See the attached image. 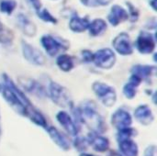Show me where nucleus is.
<instances>
[{
  "label": "nucleus",
  "mask_w": 157,
  "mask_h": 156,
  "mask_svg": "<svg viewBox=\"0 0 157 156\" xmlns=\"http://www.w3.org/2000/svg\"><path fill=\"white\" fill-rule=\"evenodd\" d=\"M1 79L3 86L0 94L2 97L17 114L27 118L29 111L32 110L35 106L31 103L25 92H23L6 74H3Z\"/></svg>",
  "instance_id": "nucleus-1"
},
{
  "label": "nucleus",
  "mask_w": 157,
  "mask_h": 156,
  "mask_svg": "<svg viewBox=\"0 0 157 156\" xmlns=\"http://www.w3.org/2000/svg\"><path fill=\"white\" fill-rule=\"evenodd\" d=\"M72 111L75 120L86 125L91 132L103 134L107 131V124L93 100L82 101L78 107H74Z\"/></svg>",
  "instance_id": "nucleus-2"
},
{
  "label": "nucleus",
  "mask_w": 157,
  "mask_h": 156,
  "mask_svg": "<svg viewBox=\"0 0 157 156\" xmlns=\"http://www.w3.org/2000/svg\"><path fill=\"white\" fill-rule=\"evenodd\" d=\"M46 91L47 97L56 106L63 108H69L71 110L73 109L74 102L66 87L55 81L50 80L46 87Z\"/></svg>",
  "instance_id": "nucleus-3"
},
{
  "label": "nucleus",
  "mask_w": 157,
  "mask_h": 156,
  "mask_svg": "<svg viewBox=\"0 0 157 156\" xmlns=\"http://www.w3.org/2000/svg\"><path fill=\"white\" fill-rule=\"evenodd\" d=\"M92 91L98 101L106 108H112L118 99L115 88L104 82L95 81L92 84Z\"/></svg>",
  "instance_id": "nucleus-4"
},
{
  "label": "nucleus",
  "mask_w": 157,
  "mask_h": 156,
  "mask_svg": "<svg viewBox=\"0 0 157 156\" xmlns=\"http://www.w3.org/2000/svg\"><path fill=\"white\" fill-rule=\"evenodd\" d=\"M40 43L46 53L51 57L57 56L69 49V44L66 41L61 40L49 34L43 35L40 38Z\"/></svg>",
  "instance_id": "nucleus-5"
},
{
  "label": "nucleus",
  "mask_w": 157,
  "mask_h": 156,
  "mask_svg": "<svg viewBox=\"0 0 157 156\" xmlns=\"http://www.w3.org/2000/svg\"><path fill=\"white\" fill-rule=\"evenodd\" d=\"M17 83L23 92H27L38 98L47 97L46 87L38 80L28 76H18Z\"/></svg>",
  "instance_id": "nucleus-6"
},
{
  "label": "nucleus",
  "mask_w": 157,
  "mask_h": 156,
  "mask_svg": "<svg viewBox=\"0 0 157 156\" xmlns=\"http://www.w3.org/2000/svg\"><path fill=\"white\" fill-rule=\"evenodd\" d=\"M21 51L24 59L30 64L35 66H42L46 64L47 59L45 55L36 47L32 46L24 40H21Z\"/></svg>",
  "instance_id": "nucleus-7"
},
{
  "label": "nucleus",
  "mask_w": 157,
  "mask_h": 156,
  "mask_svg": "<svg viewBox=\"0 0 157 156\" xmlns=\"http://www.w3.org/2000/svg\"><path fill=\"white\" fill-rule=\"evenodd\" d=\"M116 61V54L114 51H112L109 48L99 49L98 51L93 53L92 63L99 69L109 70L115 65Z\"/></svg>",
  "instance_id": "nucleus-8"
},
{
  "label": "nucleus",
  "mask_w": 157,
  "mask_h": 156,
  "mask_svg": "<svg viewBox=\"0 0 157 156\" xmlns=\"http://www.w3.org/2000/svg\"><path fill=\"white\" fill-rule=\"evenodd\" d=\"M55 118L59 125L63 129V131L68 135L74 138L78 135L80 127L71 114H69L65 110H61L56 114Z\"/></svg>",
  "instance_id": "nucleus-9"
},
{
  "label": "nucleus",
  "mask_w": 157,
  "mask_h": 156,
  "mask_svg": "<svg viewBox=\"0 0 157 156\" xmlns=\"http://www.w3.org/2000/svg\"><path fill=\"white\" fill-rule=\"evenodd\" d=\"M156 46L155 36L147 31H141L138 35L135 47L141 54H151L155 51Z\"/></svg>",
  "instance_id": "nucleus-10"
},
{
  "label": "nucleus",
  "mask_w": 157,
  "mask_h": 156,
  "mask_svg": "<svg viewBox=\"0 0 157 156\" xmlns=\"http://www.w3.org/2000/svg\"><path fill=\"white\" fill-rule=\"evenodd\" d=\"M114 51L122 56H129L133 53V46L128 33L121 32L118 34L112 40Z\"/></svg>",
  "instance_id": "nucleus-11"
},
{
  "label": "nucleus",
  "mask_w": 157,
  "mask_h": 156,
  "mask_svg": "<svg viewBox=\"0 0 157 156\" xmlns=\"http://www.w3.org/2000/svg\"><path fill=\"white\" fill-rule=\"evenodd\" d=\"M132 122L133 120L132 114L124 108H118L110 117L111 125L118 131L132 127Z\"/></svg>",
  "instance_id": "nucleus-12"
},
{
  "label": "nucleus",
  "mask_w": 157,
  "mask_h": 156,
  "mask_svg": "<svg viewBox=\"0 0 157 156\" xmlns=\"http://www.w3.org/2000/svg\"><path fill=\"white\" fill-rule=\"evenodd\" d=\"M133 116L135 120L143 126H150L155 121V114L152 108L147 104L139 105L133 112Z\"/></svg>",
  "instance_id": "nucleus-13"
},
{
  "label": "nucleus",
  "mask_w": 157,
  "mask_h": 156,
  "mask_svg": "<svg viewBox=\"0 0 157 156\" xmlns=\"http://www.w3.org/2000/svg\"><path fill=\"white\" fill-rule=\"evenodd\" d=\"M86 138H87L89 146H91L95 152L103 154L109 150V146H110L109 140L103 134L90 132Z\"/></svg>",
  "instance_id": "nucleus-14"
},
{
  "label": "nucleus",
  "mask_w": 157,
  "mask_h": 156,
  "mask_svg": "<svg viewBox=\"0 0 157 156\" xmlns=\"http://www.w3.org/2000/svg\"><path fill=\"white\" fill-rule=\"evenodd\" d=\"M120 154L123 156H139V146L133 138H117Z\"/></svg>",
  "instance_id": "nucleus-15"
},
{
  "label": "nucleus",
  "mask_w": 157,
  "mask_h": 156,
  "mask_svg": "<svg viewBox=\"0 0 157 156\" xmlns=\"http://www.w3.org/2000/svg\"><path fill=\"white\" fill-rule=\"evenodd\" d=\"M157 67L149 64H135L131 68V74L138 76L142 81H150L156 75Z\"/></svg>",
  "instance_id": "nucleus-16"
},
{
  "label": "nucleus",
  "mask_w": 157,
  "mask_h": 156,
  "mask_svg": "<svg viewBox=\"0 0 157 156\" xmlns=\"http://www.w3.org/2000/svg\"><path fill=\"white\" fill-rule=\"evenodd\" d=\"M45 131H47V134L49 135L50 139L53 142V143L56 144L62 151L68 152L70 150L71 146L69 142L57 128L53 126H48L45 129Z\"/></svg>",
  "instance_id": "nucleus-17"
},
{
  "label": "nucleus",
  "mask_w": 157,
  "mask_h": 156,
  "mask_svg": "<svg viewBox=\"0 0 157 156\" xmlns=\"http://www.w3.org/2000/svg\"><path fill=\"white\" fill-rule=\"evenodd\" d=\"M142 79H140L138 76L134 74H131L128 81L122 87V94L124 95V97L130 100L133 99L136 97L138 87L142 85Z\"/></svg>",
  "instance_id": "nucleus-18"
},
{
  "label": "nucleus",
  "mask_w": 157,
  "mask_h": 156,
  "mask_svg": "<svg viewBox=\"0 0 157 156\" xmlns=\"http://www.w3.org/2000/svg\"><path fill=\"white\" fill-rule=\"evenodd\" d=\"M128 18L129 15L127 10L119 5H114L111 7L110 12L108 16V20L109 24L113 27H117L119 24H121L123 21H126Z\"/></svg>",
  "instance_id": "nucleus-19"
},
{
  "label": "nucleus",
  "mask_w": 157,
  "mask_h": 156,
  "mask_svg": "<svg viewBox=\"0 0 157 156\" xmlns=\"http://www.w3.org/2000/svg\"><path fill=\"white\" fill-rule=\"evenodd\" d=\"M17 23L20 30L28 37H34L37 33L36 25L25 15L19 14L17 17Z\"/></svg>",
  "instance_id": "nucleus-20"
},
{
  "label": "nucleus",
  "mask_w": 157,
  "mask_h": 156,
  "mask_svg": "<svg viewBox=\"0 0 157 156\" xmlns=\"http://www.w3.org/2000/svg\"><path fill=\"white\" fill-rule=\"evenodd\" d=\"M56 65H57V67L62 72H63V73H69L75 66V58L73 56L69 55V54L61 53L56 58Z\"/></svg>",
  "instance_id": "nucleus-21"
},
{
  "label": "nucleus",
  "mask_w": 157,
  "mask_h": 156,
  "mask_svg": "<svg viewBox=\"0 0 157 156\" xmlns=\"http://www.w3.org/2000/svg\"><path fill=\"white\" fill-rule=\"evenodd\" d=\"M90 21L87 17H81L77 14L74 15L69 21V28L73 32L80 33L88 29Z\"/></svg>",
  "instance_id": "nucleus-22"
},
{
  "label": "nucleus",
  "mask_w": 157,
  "mask_h": 156,
  "mask_svg": "<svg viewBox=\"0 0 157 156\" xmlns=\"http://www.w3.org/2000/svg\"><path fill=\"white\" fill-rule=\"evenodd\" d=\"M27 119H29L33 124H35L38 127H40L42 129H46L49 125L47 122L46 118L44 117V115L35 107L32 110L29 111V113L28 114Z\"/></svg>",
  "instance_id": "nucleus-23"
},
{
  "label": "nucleus",
  "mask_w": 157,
  "mask_h": 156,
  "mask_svg": "<svg viewBox=\"0 0 157 156\" xmlns=\"http://www.w3.org/2000/svg\"><path fill=\"white\" fill-rule=\"evenodd\" d=\"M107 23L104 19L102 18H96L92 22H90L88 26V31L90 36L92 37H97L101 35L106 29H107Z\"/></svg>",
  "instance_id": "nucleus-24"
},
{
  "label": "nucleus",
  "mask_w": 157,
  "mask_h": 156,
  "mask_svg": "<svg viewBox=\"0 0 157 156\" xmlns=\"http://www.w3.org/2000/svg\"><path fill=\"white\" fill-rule=\"evenodd\" d=\"M73 146L80 154L81 153H86V151L89 147V143H88L87 138L86 137H81V136L75 137V139L73 141Z\"/></svg>",
  "instance_id": "nucleus-25"
},
{
  "label": "nucleus",
  "mask_w": 157,
  "mask_h": 156,
  "mask_svg": "<svg viewBox=\"0 0 157 156\" xmlns=\"http://www.w3.org/2000/svg\"><path fill=\"white\" fill-rule=\"evenodd\" d=\"M14 39L13 32L6 29L1 22H0V42L3 44H11Z\"/></svg>",
  "instance_id": "nucleus-26"
},
{
  "label": "nucleus",
  "mask_w": 157,
  "mask_h": 156,
  "mask_svg": "<svg viewBox=\"0 0 157 156\" xmlns=\"http://www.w3.org/2000/svg\"><path fill=\"white\" fill-rule=\"evenodd\" d=\"M17 6V3L14 0H2L0 2V11L4 14L10 15Z\"/></svg>",
  "instance_id": "nucleus-27"
},
{
  "label": "nucleus",
  "mask_w": 157,
  "mask_h": 156,
  "mask_svg": "<svg viewBox=\"0 0 157 156\" xmlns=\"http://www.w3.org/2000/svg\"><path fill=\"white\" fill-rule=\"evenodd\" d=\"M37 15L44 22H48V23H52V24H56L57 23V19L46 8L40 9L39 11H37Z\"/></svg>",
  "instance_id": "nucleus-28"
},
{
  "label": "nucleus",
  "mask_w": 157,
  "mask_h": 156,
  "mask_svg": "<svg viewBox=\"0 0 157 156\" xmlns=\"http://www.w3.org/2000/svg\"><path fill=\"white\" fill-rule=\"evenodd\" d=\"M112 0H80V2L89 7H98V6H108Z\"/></svg>",
  "instance_id": "nucleus-29"
},
{
  "label": "nucleus",
  "mask_w": 157,
  "mask_h": 156,
  "mask_svg": "<svg viewBox=\"0 0 157 156\" xmlns=\"http://www.w3.org/2000/svg\"><path fill=\"white\" fill-rule=\"evenodd\" d=\"M127 6H129V10L127 11L128 12V15H129V17H131V20L132 22L137 21V19L139 17V12H138V10L131 3H127Z\"/></svg>",
  "instance_id": "nucleus-30"
},
{
  "label": "nucleus",
  "mask_w": 157,
  "mask_h": 156,
  "mask_svg": "<svg viewBox=\"0 0 157 156\" xmlns=\"http://www.w3.org/2000/svg\"><path fill=\"white\" fill-rule=\"evenodd\" d=\"M93 53L91 51L89 50H83L81 51V60L83 63H92L93 61Z\"/></svg>",
  "instance_id": "nucleus-31"
},
{
  "label": "nucleus",
  "mask_w": 157,
  "mask_h": 156,
  "mask_svg": "<svg viewBox=\"0 0 157 156\" xmlns=\"http://www.w3.org/2000/svg\"><path fill=\"white\" fill-rule=\"evenodd\" d=\"M157 149L155 144L148 145L144 152V156H156Z\"/></svg>",
  "instance_id": "nucleus-32"
},
{
  "label": "nucleus",
  "mask_w": 157,
  "mask_h": 156,
  "mask_svg": "<svg viewBox=\"0 0 157 156\" xmlns=\"http://www.w3.org/2000/svg\"><path fill=\"white\" fill-rule=\"evenodd\" d=\"M30 6L36 10V11H39L41 7V4H40V0H27Z\"/></svg>",
  "instance_id": "nucleus-33"
},
{
  "label": "nucleus",
  "mask_w": 157,
  "mask_h": 156,
  "mask_svg": "<svg viewBox=\"0 0 157 156\" xmlns=\"http://www.w3.org/2000/svg\"><path fill=\"white\" fill-rule=\"evenodd\" d=\"M108 156H123L121 155L120 153H118V152H115V151H111L109 154H108Z\"/></svg>",
  "instance_id": "nucleus-34"
},
{
  "label": "nucleus",
  "mask_w": 157,
  "mask_h": 156,
  "mask_svg": "<svg viewBox=\"0 0 157 156\" xmlns=\"http://www.w3.org/2000/svg\"><path fill=\"white\" fill-rule=\"evenodd\" d=\"M150 5L153 7L154 10L156 9V0H150Z\"/></svg>",
  "instance_id": "nucleus-35"
},
{
  "label": "nucleus",
  "mask_w": 157,
  "mask_h": 156,
  "mask_svg": "<svg viewBox=\"0 0 157 156\" xmlns=\"http://www.w3.org/2000/svg\"><path fill=\"white\" fill-rule=\"evenodd\" d=\"M79 156H96L94 154H88V153H81Z\"/></svg>",
  "instance_id": "nucleus-36"
},
{
  "label": "nucleus",
  "mask_w": 157,
  "mask_h": 156,
  "mask_svg": "<svg viewBox=\"0 0 157 156\" xmlns=\"http://www.w3.org/2000/svg\"><path fill=\"white\" fill-rule=\"evenodd\" d=\"M2 138V121H1V115H0V142Z\"/></svg>",
  "instance_id": "nucleus-37"
},
{
  "label": "nucleus",
  "mask_w": 157,
  "mask_h": 156,
  "mask_svg": "<svg viewBox=\"0 0 157 156\" xmlns=\"http://www.w3.org/2000/svg\"><path fill=\"white\" fill-rule=\"evenodd\" d=\"M2 86H3V84H2V79L0 80V92H1V90H2Z\"/></svg>",
  "instance_id": "nucleus-38"
}]
</instances>
